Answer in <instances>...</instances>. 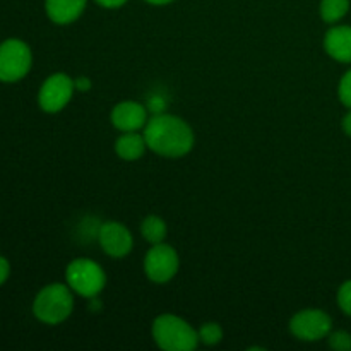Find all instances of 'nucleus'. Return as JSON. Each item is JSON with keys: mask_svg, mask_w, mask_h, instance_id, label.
<instances>
[{"mask_svg": "<svg viewBox=\"0 0 351 351\" xmlns=\"http://www.w3.org/2000/svg\"><path fill=\"white\" fill-rule=\"evenodd\" d=\"M144 139L147 147L160 156H185L194 146V132L191 125L175 115L158 113L144 125Z\"/></svg>", "mask_w": 351, "mask_h": 351, "instance_id": "1", "label": "nucleus"}, {"mask_svg": "<svg viewBox=\"0 0 351 351\" xmlns=\"http://www.w3.org/2000/svg\"><path fill=\"white\" fill-rule=\"evenodd\" d=\"M153 338L165 351H192L199 345V332L191 328L184 319L163 314L153 322Z\"/></svg>", "mask_w": 351, "mask_h": 351, "instance_id": "2", "label": "nucleus"}, {"mask_svg": "<svg viewBox=\"0 0 351 351\" xmlns=\"http://www.w3.org/2000/svg\"><path fill=\"white\" fill-rule=\"evenodd\" d=\"M72 311H74V297L69 285H48L34 298L33 312L38 321L45 324H60L72 314Z\"/></svg>", "mask_w": 351, "mask_h": 351, "instance_id": "3", "label": "nucleus"}, {"mask_svg": "<svg viewBox=\"0 0 351 351\" xmlns=\"http://www.w3.org/2000/svg\"><path fill=\"white\" fill-rule=\"evenodd\" d=\"M69 288L84 298H95L106 285V274L91 259H75L65 269Z\"/></svg>", "mask_w": 351, "mask_h": 351, "instance_id": "4", "label": "nucleus"}, {"mask_svg": "<svg viewBox=\"0 0 351 351\" xmlns=\"http://www.w3.org/2000/svg\"><path fill=\"white\" fill-rule=\"evenodd\" d=\"M31 62V50L24 41L5 40L0 43V81H21L29 72Z\"/></svg>", "mask_w": 351, "mask_h": 351, "instance_id": "5", "label": "nucleus"}, {"mask_svg": "<svg viewBox=\"0 0 351 351\" xmlns=\"http://www.w3.org/2000/svg\"><path fill=\"white\" fill-rule=\"evenodd\" d=\"M178 256L173 247L167 243H156L147 250L144 257V273L153 283H168L178 271Z\"/></svg>", "mask_w": 351, "mask_h": 351, "instance_id": "6", "label": "nucleus"}, {"mask_svg": "<svg viewBox=\"0 0 351 351\" xmlns=\"http://www.w3.org/2000/svg\"><path fill=\"white\" fill-rule=\"evenodd\" d=\"M332 321L324 311L307 308L293 315L290 321V331L302 341H319L331 332Z\"/></svg>", "mask_w": 351, "mask_h": 351, "instance_id": "7", "label": "nucleus"}, {"mask_svg": "<svg viewBox=\"0 0 351 351\" xmlns=\"http://www.w3.org/2000/svg\"><path fill=\"white\" fill-rule=\"evenodd\" d=\"M74 81L67 74H62V72L51 74L40 88L38 103H40L41 110H45V112L57 113L67 106L72 95H74Z\"/></svg>", "mask_w": 351, "mask_h": 351, "instance_id": "8", "label": "nucleus"}, {"mask_svg": "<svg viewBox=\"0 0 351 351\" xmlns=\"http://www.w3.org/2000/svg\"><path fill=\"white\" fill-rule=\"evenodd\" d=\"M98 240L101 249L105 250L108 256L115 257V259L125 257L127 254L132 250L134 245V240L129 228H127L125 225H122V223L117 221L103 223V225L99 226Z\"/></svg>", "mask_w": 351, "mask_h": 351, "instance_id": "9", "label": "nucleus"}, {"mask_svg": "<svg viewBox=\"0 0 351 351\" xmlns=\"http://www.w3.org/2000/svg\"><path fill=\"white\" fill-rule=\"evenodd\" d=\"M112 123L120 132H137L147 123V112L137 101H120L112 110Z\"/></svg>", "mask_w": 351, "mask_h": 351, "instance_id": "10", "label": "nucleus"}, {"mask_svg": "<svg viewBox=\"0 0 351 351\" xmlns=\"http://www.w3.org/2000/svg\"><path fill=\"white\" fill-rule=\"evenodd\" d=\"M324 50L335 60L351 64V26H335L326 33Z\"/></svg>", "mask_w": 351, "mask_h": 351, "instance_id": "11", "label": "nucleus"}, {"mask_svg": "<svg viewBox=\"0 0 351 351\" xmlns=\"http://www.w3.org/2000/svg\"><path fill=\"white\" fill-rule=\"evenodd\" d=\"M86 7V0H45L48 17L57 24H71Z\"/></svg>", "mask_w": 351, "mask_h": 351, "instance_id": "12", "label": "nucleus"}, {"mask_svg": "<svg viewBox=\"0 0 351 351\" xmlns=\"http://www.w3.org/2000/svg\"><path fill=\"white\" fill-rule=\"evenodd\" d=\"M147 143L144 139V134L137 132H125L117 139L115 143V151L119 154V158L125 161H136L146 151Z\"/></svg>", "mask_w": 351, "mask_h": 351, "instance_id": "13", "label": "nucleus"}, {"mask_svg": "<svg viewBox=\"0 0 351 351\" xmlns=\"http://www.w3.org/2000/svg\"><path fill=\"white\" fill-rule=\"evenodd\" d=\"M141 233H143L146 242H149L151 245H156L167 239V223L158 216L151 215L144 218L143 225H141Z\"/></svg>", "mask_w": 351, "mask_h": 351, "instance_id": "14", "label": "nucleus"}, {"mask_svg": "<svg viewBox=\"0 0 351 351\" xmlns=\"http://www.w3.org/2000/svg\"><path fill=\"white\" fill-rule=\"evenodd\" d=\"M350 0H322L321 17L324 23L335 24L348 14Z\"/></svg>", "mask_w": 351, "mask_h": 351, "instance_id": "15", "label": "nucleus"}, {"mask_svg": "<svg viewBox=\"0 0 351 351\" xmlns=\"http://www.w3.org/2000/svg\"><path fill=\"white\" fill-rule=\"evenodd\" d=\"M221 339H223V329L221 326L216 324V322H208V324H204L201 329H199V341H202L204 345L208 346L218 345Z\"/></svg>", "mask_w": 351, "mask_h": 351, "instance_id": "16", "label": "nucleus"}, {"mask_svg": "<svg viewBox=\"0 0 351 351\" xmlns=\"http://www.w3.org/2000/svg\"><path fill=\"white\" fill-rule=\"evenodd\" d=\"M329 346L336 351H351V335L346 331H336L328 335Z\"/></svg>", "mask_w": 351, "mask_h": 351, "instance_id": "17", "label": "nucleus"}, {"mask_svg": "<svg viewBox=\"0 0 351 351\" xmlns=\"http://www.w3.org/2000/svg\"><path fill=\"white\" fill-rule=\"evenodd\" d=\"M338 305L346 315L351 317V280L345 281L338 290Z\"/></svg>", "mask_w": 351, "mask_h": 351, "instance_id": "18", "label": "nucleus"}, {"mask_svg": "<svg viewBox=\"0 0 351 351\" xmlns=\"http://www.w3.org/2000/svg\"><path fill=\"white\" fill-rule=\"evenodd\" d=\"M338 96L346 108H351V69L341 77L338 86Z\"/></svg>", "mask_w": 351, "mask_h": 351, "instance_id": "19", "label": "nucleus"}, {"mask_svg": "<svg viewBox=\"0 0 351 351\" xmlns=\"http://www.w3.org/2000/svg\"><path fill=\"white\" fill-rule=\"evenodd\" d=\"M9 273H10L9 261H7L5 257L0 256V287H2V285L7 281V278H9Z\"/></svg>", "mask_w": 351, "mask_h": 351, "instance_id": "20", "label": "nucleus"}, {"mask_svg": "<svg viewBox=\"0 0 351 351\" xmlns=\"http://www.w3.org/2000/svg\"><path fill=\"white\" fill-rule=\"evenodd\" d=\"M95 2L105 9H117V7H122L127 0H95Z\"/></svg>", "mask_w": 351, "mask_h": 351, "instance_id": "21", "label": "nucleus"}, {"mask_svg": "<svg viewBox=\"0 0 351 351\" xmlns=\"http://www.w3.org/2000/svg\"><path fill=\"white\" fill-rule=\"evenodd\" d=\"M74 84H75V89H81V91H88V89L91 88V81H89L88 77L77 79V81H74Z\"/></svg>", "mask_w": 351, "mask_h": 351, "instance_id": "22", "label": "nucleus"}, {"mask_svg": "<svg viewBox=\"0 0 351 351\" xmlns=\"http://www.w3.org/2000/svg\"><path fill=\"white\" fill-rule=\"evenodd\" d=\"M343 130H345L346 136L351 137V108H350V112L345 115V119H343Z\"/></svg>", "mask_w": 351, "mask_h": 351, "instance_id": "23", "label": "nucleus"}, {"mask_svg": "<svg viewBox=\"0 0 351 351\" xmlns=\"http://www.w3.org/2000/svg\"><path fill=\"white\" fill-rule=\"evenodd\" d=\"M146 2L153 3V5H165V3H170L173 2V0H146Z\"/></svg>", "mask_w": 351, "mask_h": 351, "instance_id": "24", "label": "nucleus"}]
</instances>
